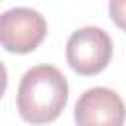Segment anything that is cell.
<instances>
[{
  "mask_svg": "<svg viewBox=\"0 0 126 126\" xmlns=\"http://www.w3.org/2000/svg\"><path fill=\"white\" fill-rule=\"evenodd\" d=\"M69 85L65 75L53 65H35L20 81L16 106L20 116L30 124H47L59 118L67 104Z\"/></svg>",
  "mask_w": 126,
  "mask_h": 126,
  "instance_id": "6da1fadb",
  "label": "cell"
},
{
  "mask_svg": "<svg viewBox=\"0 0 126 126\" xmlns=\"http://www.w3.org/2000/svg\"><path fill=\"white\" fill-rule=\"evenodd\" d=\"M112 57V39L102 28L85 26L67 39V63L79 75H96Z\"/></svg>",
  "mask_w": 126,
  "mask_h": 126,
  "instance_id": "7a4b0ae2",
  "label": "cell"
},
{
  "mask_svg": "<svg viewBox=\"0 0 126 126\" xmlns=\"http://www.w3.org/2000/svg\"><path fill=\"white\" fill-rule=\"evenodd\" d=\"M47 33L45 18L26 6L10 8L0 16V43L10 53L33 51Z\"/></svg>",
  "mask_w": 126,
  "mask_h": 126,
  "instance_id": "3957f363",
  "label": "cell"
},
{
  "mask_svg": "<svg viewBox=\"0 0 126 126\" xmlns=\"http://www.w3.org/2000/svg\"><path fill=\"white\" fill-rule=\"evenodd\" d=\"M73 114L77 126H124L126 104L116 91L93 87L79 96Z\"/></svg>",
  "mask_w": 126,
  "mask_h": 126,
  "instance_id": "277c9868",
  "label": "cell"
},
{
  "mask_svg": "<svg viewBox=\"0 0 126 126\" xmlns=\"http://www.w3.org/2000/svg\"><path fill=\"white\" fill-rule=\"evenodd\" d=\"M108 12H110L112 22H114L120 30L126 32V0H110Z\"/></svg>",
  "mask_w": 126,
  "mask_h": 126,
  "instance_id": "5b68a950",
  "label": "cell"
}]
</instances>
